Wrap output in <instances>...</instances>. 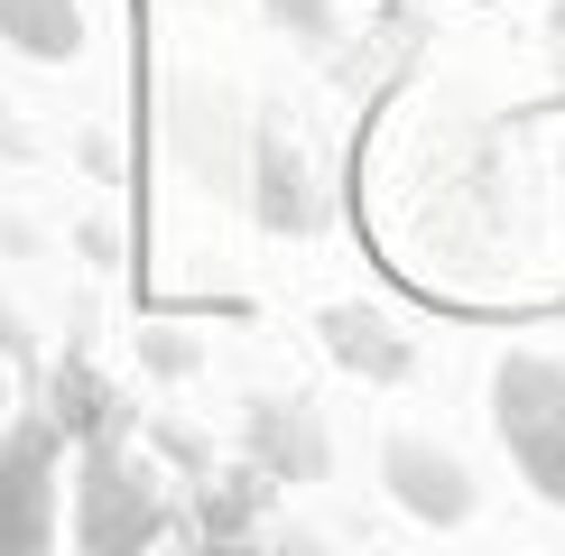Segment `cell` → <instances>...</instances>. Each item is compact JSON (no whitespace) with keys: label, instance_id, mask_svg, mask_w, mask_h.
Returning <instances> with one entry per match:
<instances>
[{"label":"cell","instance_id":"obj_2","mask_svg":"<svg viewBox=\"0 0 565 556\" xmlns=\"http://www.w3.org/2000/svg\"><path fill=\"white\" fill-rule=\"evenodd\" d=\"M56 538V427L10 417L0 427V556H38Z\"/></svg>","mask_w":565,"mask_h":556},{"label":"cell","instance_id":"obj_3","mask_svg":"<svg viewBox=\"0 0 565 556\" xmlns=\"http://www.w3.org/2000/svg\"><path fill=\"white\" fill-rule=\"evenodd\" d=\"M0 38L38 65H65L84 46V0H0Z\"/></svg>","mask_w":565,"mask_h":556},{"label":"cell","instance_id":"obj_1","mask_svg":"<svg viewBox=\"0 0 565 556\" xmlns=\"http://www.w3.org/2000/svg\"><path fill=\"white\" fill-rule=\"evenodd\" d=\"M84 510H75V538L93 556H130V547H149V538H168V501H158V482L139 473V463L121 446H93L84 455Z\"/></svg>","mask_w":565,"mask_h":556}]
</instances>
